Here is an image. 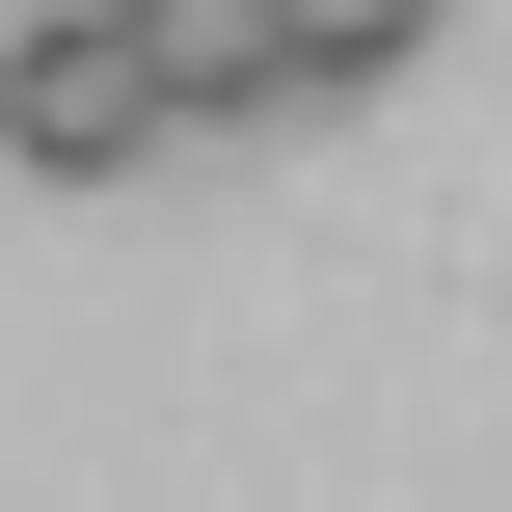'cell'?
Instances as JSON below:
<instances>
[{
	"instance_id": "1",
	"label": "cell",
	"mask_w": 512,
	"mask_h": 512,
	"mask_svg": "<svg viewBox=\"0 0 512 512\" xmlns=\"http://www.w3.org/2000/svg\"><path fill=\"white\" fill-rule=\"evenodd\" d=\"M0 162H27V189H135V162H189L162 27H135V0H27V27H0Z\"/></svg>"
},
{
	"instance_id": "2",
	"label": "cell",
	"mask_w": 512,
	"mask_h": 512,
	"mask_svg": "<svg viewBox=\"0 0 512 512\" xmlns=\"http://www.w3.org/2000/svg\"><path fill=\"white\" fill-rule=\"evenodd\" d=\"M135 27H162L189 135H270V108H297V27H270V0H135Z\"/></svg>"
},
{
	"instance_id": "3",
	"label": "cell",
	"mask_w": 512,
	"mask_h": 512,
	"mask_svg": "<svg viewBox=\"0 0 512 512\" xmlns=\"http://www.w3.org/2000/svg\"><path fill=\"white\" fill-rule=\"evenodd\" d=\"M270 27H297V108H378V81L459 27V0H270Z\"/></svg>"
}]
</instances>
